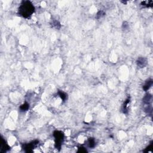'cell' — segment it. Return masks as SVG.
I'll return each instance as SVG.
<instances>
[{
    "mask_svg": "<svg viewBox=\"0 0 153 153\" xmlns=\"http://www.w3.org/2000/svg\"><path fill=\"white\" fill-rule=\"evenodd\" d=\"M136 64L139 68H143L145 67L146 65H147V59L143 57H140L136 60Z\"/></svg>",
    "mask_w": 153,
    "mask_h": 153,
    "instance_id": "5",
    "label": "cell"
},
{
    "mask_svg": "<svg viewBox=\"0 0 153 153\" xmlns=\"http://www.w3.org/2000/svg\"><path fill=\"white\" fill-rule=\"evenodd\" d=\"M153 84V80L150 79V80H148L147 81H145V84L143 86V90L144 91H147L152 86Z\"/></svg>",
    "mask_w": 153,
    "mask_h": 153,
    "instance_id": "6",
    "label": "cell"
},
{
    "mask_svg": "<svg viewBox=\"0 0 153 153\" xmlns=\"http://www.w3.org/2000/svg\"><path fill=\"white\" fill-rule=\"evenodd\" d=\"M153 143H151V144L149 145L148 147H147V148H146V149H145L144 151H143V152H145V153H148V152L150 151H152V149H153Z\"/></svg>",
    "mask_w": 153,
    "mask_h": 153,
    "instance_id": "15",
    "label": "cell"
},
{
    "mask_svg": "<svg viewBox=\"0 0 153 153\" xmlns=\"http://www.w3.org/2000/svg\"><path fill=\"white\" fill-rule=\"evenodd\" d=\"M145 112L147 113H148V114H149L150 113H151L152 112V107H151V106L149 107V105H148V107L145 109Z\"/></svg>",
    "mask_w": 153,
    "mask_h": 153,
    "instance_id": "17",
    "label": "cell"
},
{
    "mask_svg": "<svg viewBox=\"0 0 153 153\" xmlns=\"http://www.w3.org/2000/svg\"><path fill=\"white\" fill-rule=\"evenodd\" d=\"M152 98H152L151 94H149V93H148V94H146L145 96L143 98V103L145 104L149 105V104L151 102Z\"/></svg>",
    "mask_w": 153,
    "mask_h": 153,
    "instance_id": "7",
    "label": "cell"
},
{
    "mask_svg": "<svg viewBox=\"0 0 153 153\" xmlns=\"http://www.w3.org/2000/svg\"><path fill=\"white\" fill-rule=\"evenodd\" d=\"M141 5L146 7H152L153 6V1H144L141 2Z\"/></svg>",
    "mask_w": 153,
    "mask_h": 153,
    "instance_id": "9",
    "label": "cell"
},
{
    "mask_svg": "<svg viewBox=\"0 0 153 153\" xmlns=\"http://www.w3.org/2000/svg\"><path fill=\"white\" fill-rule=\"evenodd\" d=\"M130 102V97H128L127 98L126 100L124 101V103L123 104V113L124 114H127L128 113V108H127V106H128V104Z\"/></svg>",
    "mask_w": 153,
    "mask_h": 153,
    "instance_id": "8",
    "label": "cell"
},
{
    "mask_svg": "<svg viewBox=\"0 0 153 153\" xmlns=\"http://www.w3.org/2000/svg\"><path fill=\"white\" fill-rule=\"evenodd\" d=\"M87 144H88V146L90 147V148H94L95 147L96 142L95 140H94V138H90L88 139V141H87Z\"/></svg>",
    "mask_w": 153,
    "mask_h": 153,
    "instance_id": "10",
    "label": "cell"
},
{
    "mask_svg": "<svg viewBox=\"0 0 153 153\" xmlns=\"http://www.w3.org/2000/svg\"><path fill=\"white\" fill-rule=\"evenodd\" d=\"M78 153H87V149H86V148L83 147H79V150L77 151Z\"/></svg>",
    "mask_w": 153,
    "mask_h": 153,
    "instance_id": "16",
    "label": "cell"
},
{
    "mask_svg": "<svg viewBox=\"0 0 153 153\" xmlns=\"http://www.w3.org/2000/svg\"><path fill=\"white\" fill-rule=\"evenodd\" d=\"M29 108H30V105H29V104L25 102L20 107V111L21 112L26 111L28 110Z\"/></svg>",
    "mask_w": 153,
    "mask_h": 153,
    "instance_id": "12",
    "label": "cell"
},
{
    "mask_svg": "<svg viewBox=\"0 0 153 153\" xmlns=\"http://www.w3.org/2000/svg\"><path fill=\"white\" fill-rule=\"evenodd\" d=\"M35 11V7L30 1H23L19 7L18 13L24 18H29Z\"/></svg>",
    "mask_w": 153,
    "mask_h": 153,
    "instance_id": "1",
    "label": "cell"
},
{
    "mask_svg": "<svg viewBox=\"0 0 153 153\" xmlns=\"http://www.w3.org/2000/svg\"><path fill=\"white\" fill-rule=\"evenodd\" d=\"M58 94H59V96H60V98L62 99V100L64 102H65V100L67 99L68 95L65 93V92H64L62 90H59L58 91Z\"/></svg>",
    "mask_w": 153,
    "mask_h": 153,
    "instance_id": "11",
    "label": "cell"
},
{
    "mask_svg": "<svg viewBox=\"0 0 153 153\" xmlns=\"http://www.w3.org/2000/svg\"><path fill=\"white\" fill-rule=\"evenodd\" d=\"M105 15V13L104 11H102V10H100V11H98V13H97L96 18L97 19H100V17H102V16H104Z\"/></svg>",
    "mask_w": 153,
    "mask_h": 153,
    "instance_id": "14",
    "label": "cell"
},
{
    "mask_svg": "<svg viewBox=\"0 0 153 153\" xmlns=\"http://www.w3.org/2000/svg\"><path fill=\"white\" fill-rule=\"evenodd\" d=\"M52 25L53 28L57 29V30H59L61 28V25L58 20H53L52 23Z\"/></svg>",
    "mask_w": 153,
    "mask_h": 153,
    "instance_id": "13",
    "label": "cell"
},
{
    "mask_svg": "<svg viewBox=\"0 0 153 153\" xmlns=\"http://www.w3.org/2000/svg\"><path fill=\"white\" fill-rule=\"evenodd\" d=\"M53 136L54 137V141H55L54 147L57 149L60 150L62 142H64V133L61 131H59V130H55L53 132Z\"/></svg>",
    "mask_w": 153,
    "mask_h": 153,
    "instance_id": "2",
    "label": "cell"
},
{
    "mask_svg": "<svg viewBox=\"0 0 153 153\" xmlns=\"http://www.w3.org/2000/svg\"><path fill=\"white\" fill-rule=\"evenodd\" d=\"M0 149H1V150H0L1 153H6L10 149V146L7 143L6 141L2 136L1 139V148H0Z\"/></svg>",
    "mask_w": 153,
    "mask_h": 153,
    "instance_id": "4",
    "label": "cell"
},
{
    "mask_svg": "<svg viewBox=\"0 0 153 153\" xmlns=\"http://www.w3.org/2000/svg\"><path fill=\"white\" fill-rule=\"evenodd\" d=\"M38 143H39V141H37V140H35V141L31 142V143H25L22 146V148H23L25 152H26V153H32L33 149L37 147Z\"/></svg>",
    "mask_w": 153,
    "mask_h": 153,
    "instance_id": "3",
    "label": "cell"
}]
</instances>
